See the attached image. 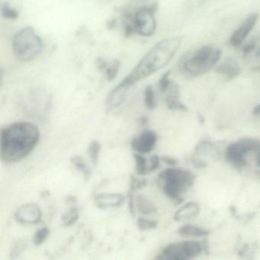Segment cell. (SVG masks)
<instances>
[{
  "label": "cell",
  "instance_id": "6da1fadb",
  "mask_svg": "<svg viewBox=\"0 0 260 260\" xmlns=\"http://www.w3.org/2000/svg\"><path fill=\"white\" fill-rule=\"evenodd\" d=\"M182 42L183 37L177 36L156 43L115 89L123 95H127L131 88L138 82L166 68L180 49Z\"/></svg>",
  "mask_w": 260,
  "mask_h": 260
},
{
  "label": "cell",
  "instance_id": "7a4b0ae2",
  "mask_svg": "<svg viewBox=\"0 0 260 260\" xmlns=\"http://www.w3.org/2000/svg\"><path fill=\"white\" fill-rule=\"evenodd\" d=\"M40 139L39 127L28 121L10 124L1 131L0 156L7 164L22 160L36 148Z\"/></svg>",
  "mask_w": 260,
  "mask_h": 260
},
{
  "label": "cell",
  "instance_id": "3957f363",
  "mask_svg": "<svg viewBox=\"0 0 260 260\" xmlns=\"http://www.w3.org/2000/svg\"><path fill=\"white\" fill-rule=\"evenodd\" d=\"M222 54L220 48L211 45H204L182 55L178 68L185 78H197L214 70L222 60Z\"/></svg>",
  "mask_w": 260,
  "mask_h": 260
},
{
  "label": "cell",
  "instance_id": "277c9868",
  "mask_svg": "<svg viewBox=\"0 0 260 260\" xmlns=\"http://www.w3.org/2000/svg\"><path fill=\"white\" fill-rule=\"evenodd\" d=\"M164 194L175 203L181 204L183 194L194 185L196 175L186 169L171 167L159 174Z\"/></svg>",
  "mask_w": 260,
  "mask_h": 260
},
{
  "label": "cell",
  "instance_id": "5b68a950",
  "mask_svg": "<svg viewBox=\"0 0 260 260\" xmlns=\"http://www.w3.org/2000/svg\"><path fill=\"white\" fill-rule=\"evenodd\" d=\"M13 48L15 55L21 61H31L40 54L42 40L31 27H25L14 36Z\"/></svg>",
  "mask_w": 260,
  "mask_h": 260
},
{
  "label": "cell",
  "instance_id": "8992f818",
  "mask_svg": "<svg viewBox=\"0 0 260 260\" xmlns=\"http://www.w3.org/2000/svg\"><path fill=\"white\" fill-rule=\"evenodd\" d=\"M204 242L196 240H184L167 245L156 257V259L188 260L194 259L205 251Z\"/></svg>",
  "mask_w": 260,
  "mask_h": 260
},
{
  "label": "cell",
  "instance_id": "52a82bcc",
  "mask_svg": "<svg viewBox=\"0 0 260 260\" xmlns=\"http://www.w3.org/2000/svg\"><path fill=\"white\" fill-rule=\"evenodd\" d=\"M259 146V140L251 138H241L228 146L225 151V158L233 167L242 170L247 164L246 155L250 152L256 151Z\"/></svg>",
  "mask_w": 260,
  "mask_h": 260
},
{
  "label": "cell",
  "instance_id": "ba28073f",
  "mask_svg": "<svg viewBox=\"0 0 260 260\" xmlns=\"http://www.w3.org/2000/svg\"><path fill=\"white\" fill-rule=\"evenodd\" d=\"M259 19V15L252 13L246 16L230 37L229 43L234 48H240L247 41L249 35L255 28Z\"/></svg>",
  "mask_w": 260,
  "mask_h": 260
},
{
  "label": "cell",
  "instance_id": "9c48e42d",
  "mask_svg": "<svg viewBox=\"0 0 260 260\" xmlns=\"http://www.w3.org/2000/svg\"><path fill=\"white\" fill-rule=\"evenodd\" d=\"M135 29L144 37H150L156 28L154 13L150 9L144 8L136 13L134 20Z\"/></svg>",
  "mask_w": 260,
  "mask_h": 260
},
{
  "label": "cell",
  "instance_id": "30bf717a",
  "mask_svg": "<svg viewBox=\"0 0 260 260\" xmlns=\"http://www.w3.org/2000/svg\"><path fill=\"white\" fill-rule=\"evenodd\" d=\"M42 217L40 207L35 203L24 204L15 212V219L22 224H36L42 220Z\"/></svg>",
  "mask_w": 260,
  "mask_h": 260
},
{
  "label": "cell",
  "instance_id": "8fae6325",
  "mask_svg": "<svg viewBox=\"0 0 260 260\" xmlns=\"http://www.w3.org/2000/svg\"><path fill=\"white\" fill-rule=\"evenodd\" d=\"M240 48L243 58L252 63V69L260 70V32L247 39Z\"/></svg>",
  "mask_w": 260,
  "mask_h": 260
},
{
  "label": "cell",
  "instance_id": "7c38bea8",
  "mask_svg": "<svg viewBox=\"0 0 260 260\" xmlns=\"http://www.w3.org/2000/svg\"><path fill=\"white\" fill-rule=\"evenodd\" d=\"M158 137L156 132L152 130H145L141 132L138 136L132 140V149L137 153L147 154L150 153L156 147Z\"/></svg>",
  "mask_w": 260,
  "mask_h": 260
},
{
  "label": "cell",
  "instance_id": "4fadbf2b",
  "mask_svg": "<svg viewBox=\"0 0 260 260\" xmlns=\"http://www.w3.org/2000/svg\"><path fill=\"white\" fill-rule=\"evenodd\" d=\"M214 71L228 80H234L241 74L242 69L240 63L233 57H226L220 60L214 68Z\"/></svg>",
  "mask_w": 260,
  "mask_h": 260
},
{
  "label": "cell",
  "instance_id": "5bb4252c",
  "mask_svg": "<svg viewBox=\"0 0 260 260\" xmlns=\"http://www.w3.org/2000/svg\"><path fill=\"white\" fill-rule=\"evenodd\" d=\"M125 197L120 193H102L95 196V205L101 209L116 208L124 202Z\"/></svg>",
  "mask_w": 260,
  "mask_h": 260
},
{
  "label": "cell",
  "instance_id": "9a60e30c",
  "mask_svg": "<svg viewBox=\"0 0 260 260\" xmlns=\"http://www.w3.org/2000/svg\"><path fill=\"white\" fill-rule=\"evenodd\" d=\"M200 213L199 204L194 202H188L180 207L173 215L176 221H184L197 217Z\"/></svg>",
  "mask_w": 260,
  "mask_h": 260
},
{
  "label": "cell",
  "instance_id": "2e32d148",
  "mask_svg": "<svg viewBox=\"0 0 260 260\" xmlns=\"http://www.w3.org/2000/svg\"><path fill=\"white\" fill-rule=\"evenodd\" d=\"M178 234L184 237L189 238H204L209 235L210 231L206 228L198 225L187 224L182 225L178 229Z\"/></svg>",
  "mask_w": 260,
  "mask_h": 260
},
{
  "label": "cell",
  "instance_id": "e0dca14e",
  "mask_svg": "<svg viewBox=\"0 0 260 260\" xmlns=\"http://www.w3.org/2000/svg\"><path fill=\"white\" fill-rule=\"evenodd\" d=\"M135 207L144 215H152L157 211L154 204L142 194H138L135 197Z\"/></svg>",
  "mask_w": 260,
  "mask_h": 260
},
{
  "label": "cell",
  "instance_id": "ac0fdd59",
  "mask_svg": "<svg viewBox=\"0 0 260 260\" xmlns=\"http://www.w3.org/2000/svg\"><path fill=\"white\" fill-rule=\"evenodd\" d=\"M71 162L78 171L83 174L85 180L88 181L92 176V172L85 159L80 156H74L71 158Z\"/></svg>",
  "mask_w": 260,
  "mask_h": 260
},
{
  "label": "cell",
  "instance_id": "d6986e66",
  "mask_svg": "<svg viewBox=\"0 0 260 260\" xmlns=\"http://www.w3.org/2000/svg\"><path fill=\"white\" fill-rule=\"evenodd\" d=\"M179 93H178V92H170L166 98V103H167V107L171 110L185 112V111H187V107L183 103L179 101Z\"/></svg>",
  "mask_w": 260,
  "mask_h": 260
},
{
  "label": "cell",
  "instance_id": "ffe728a7",
  "mask_svg": "<svg viewBox=\"0 0 260 260\" xmlns=\"http://www.w3.org/2000/svg\"><path fill=\"white\" fill-rule=\"evenodd\" d=\"M134 159L135 160V170L136 173L140 176H144L149 173V167L147 166V159L141 153L134 154Z\"/></svg>",
  "mask_w": 260,
  "mask_h": 260
},
{
  "label": "cell",
  "instance_id": "44dd1931",
  "mask_svg": "<svg viewBox=\"0 0 260 260\" xmlns=\"http://www.w3.org/2000/svg\"><path fill=\"white\" fill-rule=\"evenodd\" d=\"M79 210L77 208H72L61 217V223L63 226H71L75 224L79 219Z\"/></svg>",
  "mask_w": 260,
  "mask_h": 260
},
{
  "label": "cell",
  "instance_id": "7402d4cb",
  "mask_svg": "<svg viewBox=\"0 0 260 260\" xmlns=\"http://www.w3.org/2000/svg\"><path fill=\"white\" fill-rule=\"evenodd\" d=\"M101 150L102 144L98 141H92L88 147V155H89V159L95 166L98 164Z\"/></svg>",
  "mask_w": 260,
  "mask_h": 260
},
{
  "label": "cell",
  "instance_id": "603a6c76",
  "mask_svg": "<svg viewBox=\"0 0 260 260\" xmlns=\"http://www.w3.org/2000/svg\"><path fill=\"white\" fill-rule=\"evenodd\" d=\"M144 103L146 107L150 110H153L156 107V95L152 86H148L144 91Z\"/></svg>",
  "mask_w": 260,
  "mask_h": 260
},
{
  "label": "cell",
  "instance_id": "cb8c5ba5",
  "mask_svg": "<svg viewBox=\"0 0 260 260\" xmlns=\"http://www.w3.org/2000/svg\"><path fill=\"white\" fill-rule=\"evenodd\" d=\"M50 235V229L47 226L40 228L37 232L35 234L33 242L36 246H41L45 243V240L48 239Z\"/></svg>",
  "mask_w": 260,
  "mask_h": 260
},
{
  "label": "cell",
  "instance_id": "d4e9b609",
  "mask_svg": "<svg viewBox=\"0 0 260 260\" xmlns=\"http://www.w3.org/2000/svg\"><path fill=\"white\" fill-rule=\"evenodd\" d=\"M172 84H173V82L170 80V72L167 71L161 77L159 82H158V88H159V92L161 93H166V92H168L169 89L171 87Z\"/></svg>",
  "mask_w": 260,
  "mask_h": 260
},
{
  "label": "cell",
  "instance_id": "484cf974",
  "mask_svg": "<svg viewBox=\"0 0 260 260\" xmlns=\"http://www.w3.org/2000/svg\"><path fill=\"white\" fill-rule=\"evenodd\" d=\"M138 228L141 231H148L153 230L157 228V221L153 219L145 218V217H140L137 221Z\"/></svg>",
  "mask_w": 260,
  "mask_h": 260
},
{
  "label": "cell",
  "instance_id": "4316f807",
  "mask_svg": "<svg viewBox=\"0 0 260 260\" xmlns=\"http://www.w3.org/2000/svg\"><path fill=\"white\" fill-rule=\"evenodd\" d=\"M147 185V179H139L134 176L130 177V189L129 191L135 192L137 190L144 188Z\"/></svg>",
  "mask_w": 260,
  "mask_h": 260
},
{
  "label": "cell",
  "instance_id": "83f0119b",
  "mask_svg": "<svg viewBox=\"0 0 260 260\" xmlns=\"http://www.w3.org/2000/svg\"><path fill=\"white\" fill-rule=\"evenodd\" d=\"M161 158L158 155H153L150 159L149 172H154L160 167Z\"/></svg>",
  "mask_w": 260,
  "mask_h": 260
},
{
  "label": "cell",
  "instance_id": "f1b7e54d",
  "mask_svg": "<svg viewBox=\"0 0 260 260\" xmlns=\"http://www.w3.org/2000/svg\"><path fill=\"white\" fill-rule=\"evenodd\" d=\"M3 15L7 19H14L18 17V12L16 11L14 9H12L8 5H6L3 8Z\"/></svg>",
  "mask_w": 260,
  "mask_h": 260
},
{
  "label": "cell",
  "instance_id": "f546056e",
  "mask_svg": "<svg viewBox=\"0 0 260 260\" xmlns=\"http://www.w3.org/2000/svg\"><path fill=\"white\" fill-rule=\"evenodd\" d=\"M118 69H119V63H118V61H115V63L112 64V66L108 70L107 78L109 81H112V80L115 78L117 74H118Z\"/></svg>",
  "mask_w": 260,
  "mask_h": 260
},
{
  "label": "cell",
  "instance_id": "4dcf8cb0",
  "mask_svg": "<svg viewBox=\"0 0 260 260\" xmlns=\"http://www.w3.org/2000/svg\"><path fill=\"white\" fill-rule=\"evenodd\" d=\"M161 160L165 162L167 165L170 166V167H176L178 164L177 159L170 156H162V157H161Z\"/></svg>",
  "mask_w": 260,
  "mask_h": 260
},
{
  "label": "cell",
  "instance_id": "1f68e13d",
  "mask_svg": "<svg viewBox=\"0 0 260 260\" xmlns=\"http://www.w3.org/2000/svg\"><path fill=\"white\" fill-rule=\"evenodd\" d=\"M208 1H209V0H191V2L192 3V4H194L196 7H201V6L206 4Z\"/></svg>",
  "mask_w": 260,
  "mask_h": 260
},
{
  "label": "cell",
  "instance_id": "d6a6232c",
  "mask_svg": "<svg viewBox=\"0 0 260 260\" xmlns=\"http://www.w3.org/2000/svg\"><path fill=\"white\" fill-rule=\"evenodd\" d=\"M252 114L253 116L260 117V104H258L254 107Z\"/></svg>",
  "mask_w": 260,
  "mask_h": 260
},
{
  "label": "cell",
  "instance_id": "836d02e7",
  "mask_svg": "<svg viewBox=\"0 0 260 260\" xmlns=\"http://www.w3.org/2000/svg\"><path fill=\"white\" fill-rule=\"evenodd\" d=\"M255 153H256V155H255V164H256L257 167L260 168V146L257 149Z\"/></svg>",
  "mask_w": 260,
  "mask_h": 260
},
{
  "label": "cell",
  "instance_id": "e575fe53",
  "mask_svg": "<svg viewBox=\"0 0 260 260\" xmlns=\"http://www.w3.org/2000/svg\"><path fill=\"white\" fill-rule=\"evenodd\" d=\"M140 122L142 125H145L147 124V118L145 117H142V118H140Z\"/></svg>",
  "mask_w": 260,
  "mask_h": 260
}]
</instances>
